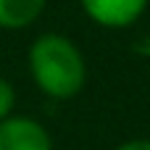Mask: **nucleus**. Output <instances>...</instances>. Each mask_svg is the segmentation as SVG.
Here are the masks:
<instances>
[{"instance_id": "nucleus-2", "label": "nucleus", "mask_w": 150, "mask_h": 150, "mask_svg": "<svg viewBox=\"0 0 150 150\" xmlns=\"http://www.w3.org/2000/svg\"><path fill=\"white\" fill-rule=\"evenodd\" d=\"M0 150H53V140L37 119L11 116L0 121Z\"/></svg>"}, {"instance_id": "nucleus-4", "label": "nucleus", "mask_w": 150, "mask_h": 150, "mask_svg": "<svg viewBox=\"0 0 150 150\" xmlns=\"http://www.w3.org/2000/svg\"><path fill=\"white\" fill-rule=\"evenodd\" d=\"M45 3L47 0H0V29H26L42 16Z\"/></svg>"}, {"instance_id": "nucleus-1", "label": "nucleus", "mask_w": 150, "mask_h": 150, "mask_svg": "<svg viewBox=\"0 0 150 150\" xmlns=\"http://www.w3.org/2000/svg\"><path fill=\"white\" fill-rule=\"evenodd\" d=\"M29 71L37 90L53 100H71L87 84L84 53L74 40L58 32H45L32 42Z\"/></svg>"}, {"instance_id": "nucleus-3", "label": "nucleus", "mask_w": 150, "mask_h": 150, "mask_svg": "<svg viewBox=\"0 0 150 150\" xmlns=\"http://www.w3.org/2000/svg\"><path fill=\"white\" fill-rule=\"evenodd\" d=\"M82 11L100 26L127 29L148 11L150 0H79Z\"/></svg>"}, {"instance_id": "nucleus-6", "label": "nucleus", "mask_w": 150, "mask_h": 150, "mask_svg": "<svg viewBox=\"0 0 150 150\" xmlns=\"http://www.w3.org/2000/svg\"><path fill=\"white\" fill-rule=\"evenodd\" d=\"M113 150H150V140H127V142H121V145H116Z\"/></svg>"}, {"instance_id": "nucleus-5", "label": "nucleus", "mask_w": 150, "mask_h": 150, "mask_svg": "<svg viewBox=\"0 0 150 150\" xmlns=\"http://www.w3.org/2000/svg\"><path fill=\"white\" fill-rule=\"evenodd\" d=\"M13 108H16V90L5 76H0V121L11 119Z\"/></svg>"}]
</instances>
